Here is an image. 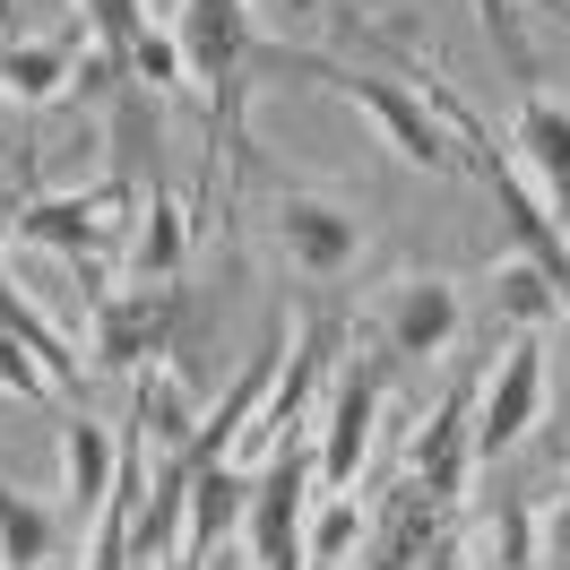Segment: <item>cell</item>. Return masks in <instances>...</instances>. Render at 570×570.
I'll return each mask as SVG.
<instances>
[{"instance_id": "cell-16", "label": "cell", "mask_w": 570, "mask_h": 570, "mask_svg": "<svg viewBox=\"0 0 570 570\" xmlns=\"http://www.w3.org/2000/svg\"><path fill=\"white\" fill-rule=\"evenodd\" d=\"M475 562L484 570H544V519H535L528 493L475 501Z\"/></svg>"}, {"instance_id": "cell-17", "label": "cell", "mask_w": 570, "mask_h": 570, "mask_svg": "<svg viewBox=\"0 0 570 570\" xmlns=\"http://www.w3.org/2000/svg\"><path fill=\"white\" fill-rule=\"evenodd\" d=\"M61 466H70V535L96 519L112 501V475H121V450H112V432L105 424H87V415H61Z\"/></svg>"}, {"instance_id": "cell-33", "label": "cell", "mask_w": 570, "mask_h": 570, "mask_svg": "<svg viewBox=\"0 0 570 570\" xmlns=\"http://www.w3.org/2000/svg\"><path fill=\"white\" fill-rule=\"evenodd\" d=\"M553 18H562V27H570V9H553Z\"/></svg>"}, {"instance_id": "cell-9", "label": "cell", "mask_w": 570, "mask_h": 570, "mask_svg": "<svg viewBox=\"0 0 570 570\" xmlns=\"http://www.w3.org/2000/svg\"><path fill=\"white\" fill-rule=\"evenodd\" d=\"M130 199H139V181H130V174L96 181V190H61V199H27L18 234H27L36 250H61L70 268H87V259L112 243V225H121V208H130Z\"/></svg>"}, {"instance_id": "cell-2", "label": "cell", "mask_w": 570, "mask_h": 570, "mask_svg": "<svg viewBox=\"0 0 570 570\" xmlns=\"http://www.w3.org/2000/svg\"><path fill=\"white\" fill-rule=\"evenodd\" d=\"M181 61H190V78L208 87V139L216 156H225V181L243 174V139H250V70H259V52L268 43L250 36V9L243 0H181ZM216 156H208V174H216Z\"/></svg>"}, {"instance_id": "cell-27", "label": "cell", "mask_w": 570, "mask_h": 570, "mask_svg": "<svg viewBox=\"0 0 570 570\" xmlns=\"http://www.w3.org/2000/svg\"><path fill=\"white\" fill-rule=\"evenodd\" d=\"M181 70H190V61H181V36L174 27H147L139 36V52H130V87H181Z\"/></svg>"}, {"instance_id": "cell-32", "label": "cell", "mask_w": 570, "mask_h": 570, "mask_svg": "<svg viewBox=\"0 0 570 570\" xmlns=\"http://www.w3.org/2000/svg\"><path fill=\"white\" fill-rule=\"evenodd\" d=\"M216 570H250V562H216Z\"/></svg>"}, {"instance_id": "cell-18", "label": "cell", "mask_w": 570, "mask_h": 570, "mask_svg": "<svg viewBox=\"0 0 570 570\" xmlns=\"http://www.w3.org/2000/svg\"><path fill=\"white\" fill-rule=\"evenodd\" d=\"M70 78H78V36H52V43H9L0 36V96H9V105H52Z\"/></svg>"}, {"instance_id": "cell-21", "label": "cell", "mask_w": 570, "mask_h": 570, "mask_svg": "<svg viewBox=\"0 0 570 570\" xmlns=\"http://www.w3.org/2000/svg\"><path fill=\"white\" fill-rule=\"evenodd\" d=\"M0 337H18V346L36 355L43 372H52V390H78V355H70V337L43 321V312H36V303H27V294H18L9 277H0Z\"/></svg>"}, {"instance_id": "cell-22", "label": "cell", "mask_w": 570, "mask_h": 570, "mask_svg": "<svg viewBox=\"0 0 570 570\" xmlns=\"http://www.w3.org/2000/svg\"><path fill=\"white\" fill-rule=\"evenodd\" d=\"M147 484V459H139V441L121 450V475H112V501L96 510V544H87V570H139L130 562V501H139Z\"/></svg>"}, {"instance_id": "cell-11", "label": "cell", "mask_w": 570, "mask_h": 570, "mask_svg": "<svg viewBox=\"0 0 570 570\" xmlns=\"http://www.w3.org/2000/svg\"><path fill=\"white\" fill-rule=\"evenodd\" d=\"M475 372L466 381H450V397L432 406V424H415V450H406V475L424 484L432 501H459L466 475H475Z\"/></svg>"}, {"instance_id": "cell-25", "label": "cell", "mask_w": 570, "mask_h": 570, "mask_svg": "<svg viewBox=\"0 0 570 570\" xmlns=\"http://www.w3.org/2000/svg\"><path fill=\"white\" fill-rule=\"evenodd\" d=\"M493 312H501V321H519V328H544V321H562V303H553L544 268H528V259H510V268L493 277Z\"/></svg>"}, {"instance_id": "cell-31", "label": "cell", "mask_w": 570, "mask_h": 570, "mask_svg": "<svg viewBox=\"0 0 570 570\" xmlns=\"http://www.w3.org/2000/svg\"><path fill=\"white\" fill-rule=\"evenodd\" d=\"M0 130H9V96H0Z\"/></svg>"}, {"instance_id": "cell-26", "label": "cell", "mask_w": 570, "mask_h": 570, "mask_svg": "<svg viewBox=\"0 0 570 570\" xmlns=\"http://www.w3.org/2000/svg\"><path fill=\"white\" fill-rule=\"evenodd\" d=\"M475 18H484V36H493L501 70L519 78V96H528L535 78H544V61H535V43H528V27H519V9H510V0H475Z\"/></svg>"}, {"instance_id": "cell-3", "label": "cell", "mask_w": 570, "mask_h": 570, "mask_svg": "<svg viewBox=\"0 0 570 570\" xmlns=\"http://www.w3.org/2000/svg\"><path fill=\"white\" fill-rule=\"evenodd\" d=\"M259 70H285V78H312L328 96H346L381 121V139L406 156V165H424V174H459V139H450V121L424 105V87H406V78H381V70H355V61H337V52H285L268 43L259 52Z\"/></svg>"}, {"instance_id": "cell-12", "label": "cell", "mask_w": 570, "mask_h": 570, "mask_svg": "<svg viewBox=\"0 0 570 570\" xmlns=\"http://www.w3.org/2000/svg\"><path fill=\"white\" fill-rule=\"evenodd\" d=\"M199 397L181 381V363H147L130 372V441H139V459H190V441H199Z\"/></svg>"}, {"instance_id": "cell-13", "label": "cell", "mask_w": 570, "mask_h": 570, "mask_svg": "<svg viewBox=\"0 0 570 570\" xmlns=\"http://www.w3.org/2000/svg\"><path fill=\"white\" fill-rule=\"evenodd\" d=\"M243 510H250V475L234 459H208L190 466V501H181V544H174V570H208V553L225 535H243Z\"/></svg>"}, {"instance_id": "cell-1", "label": "cell", "mask_w": 570, "mask_h": 570, "mask_svg": "<svg viewBox=\"0 0 570 570\" xmlns=\"http://www.w3.org/2000/svg\"><path fill=\"white\" fill-rule=\"evenodd\" d=\"M406 70H415V61H406ZM415 78H424L432 112L450 121V139L466 147L459 165L484 181V199H493L501 234H510V250H519L528 268H544V285H553V303H562V321H570V225H562V216H553V208H544V199L528 190V174H519V165H510V156L493 147V130L475 121V105H466L450 78H441V70H415Z\"/></svg>"}, {"instance_id": "cell-4", "label": "cell", "mask_w": 570, "mask_h": 570, "mask_svg": "<svg viewBox=\"0 0 570 570\" xmlns=\"http://www.w3.org/2000/svg\"><path fill=\"white\" fill-rule=\"evenodd\" d=\"M312 501H321V466H312V441L285 432L268 466L250 475V510H243V544L250 570H303V528H312Z\"/></svg>"}, {"instance_id": "cell-24", "label": "cell", "mask_w": 570, "mask_h": 570, "mask_svg": "<svg viewBox=\"0 0 570 570\" xmlns=\"http://www.w3.org/2000/svg\"><path fill=\"white\" fill-rule=\"evenodd\" d=\"M363 519L355 501H337V493H321V510H312V528H303V570H346L363 553Z\"/></svg>"}, {"instance_id": "cell-5", "label": "cell", "mask_w": 570, "mask_h": 570, "mask_svg": "<svg viewBox=\"0 0 570 570\" xmlns=\"http://www.w3.org/2000/svg\"><path fill=\"white\" fill-rule=\"evenodd\" d=\"M96 363L105 372H147L181 355V285H96Z\"/></svg>"}, {"instance_id": "cell-23", "label": "cell", "mask_w": 570, "mask_h": 570, "mask_svg": "<svg viewBox=\"0 0 570 570\" xmlns=\"http://www.w3.org/2000/svg\"><path fill=\"white\" fill-rule=\"evenodd\" d=\"M181 243H190V225L165 190H147V225L139 243H130V285H174L181 277Z\"/></svg>"}, {"instance_id": "cell-29", "label": "cell", "mask_w": 570, "mask_h": 570, "mask_svg": "<svg viewBox=\"0 0 570 570\" xmlns=\"http://www.w3.org/2000/svg\"><path fill=\"white\" fill-rule=\"evenodd\" d=\"M544 562H570V484L553 501V519H544Z\"/></svg>"}, {"instance_id": "cell-6", "label": "cell", "mask_w": 570, "mask_h": 570, "mask_svg": "<svg viewBox=\"0 0 570 570\" xmlns=\"http://www.w3.org/2000/svg\"><path fill=\"white\" fill-rule=\"evenodd\" d=\"M535 415H544V337L528 328V337L501 346V363L484 372V390H475V466L510 459Z\"/></svg>"}, {"instance_id": "cell-19", "label": "cell", "mask_w": 570, "mask_h": 570, "mask_svg": "<svg viewBox=\"0 0 570 570\" xmlns=\"http://www.w3.org/2000/svg\"><path fill=\"white\" fill-rule=\"evenodd\" d=\"M61 535H70L61 510H43L36 493L0 484V570H43L52 553H61Z\"/></svg>"}, {"instance_id": "cell-20", "label": "cell", "mask_w": 570, "mask_h": 570, "mask_svg": "<svg viewBox=\"0 0 570 570\" xmlns=\"http://www.w3.org/2000/svg\"><path fill=\"white\" fill-rule=\"evenodd\" d=\"M78 18H87V36H96V87H130V52H139V36H147L139 0H78Z\"/></svg>"}, {"instance_id": "cell-15", "label": "cell", "mask_w": 570, "mask_h": 570, "mask_svg": "<svg viewBox=\"0 0 570 570\" xmlns=\"http://www.w3.org/2000/svg\"><path fill=\"white\" fill-rule=\"evenodd\" d=\"M510 147L528 165V190L570 225V105H553L544 87L519 96V121H510Z\"/></svg>"}, {"instance_id": "cell-14", "label": "cell", "mask_w": 570, "mask_h": 570, "mask_svg": "<svg viewBox=\"0 0 570 570\" xmlns=\"http://www.w3.org/2000/svg\"><path fill=\"white\" fill-rule=\"evenodd\" d=\"M459 285L450 277H397L390 285V303H381V346L406 363H424V355H450V337H459Z\"/></svg>"}, {"instance_id": "cell-7", "label": "cell", "mask_w": 570, "mask_h": 570, "mask_svg": "<svg viewBox=\"0 0 570 570\" xmlns=\"http://www.w3.org/2000/svg\"><path fill=\"white\" fill-rule=\"evenodd\" d=\"M355 570H459L450 501H432L415 475H397V484H390V510L363 528V562Z\"/></svg>"}, {"instance_id": "cell-28", "label": "cell", "mask_w": 570, "mask_h": 570, "mask_svg": "<svg viewBox=\"0 0 570 570\" xmlns=\"http://www.w3.org/2000/svg\"><path fill=\"white\" fill-rule=\"evenodd\" d=\"M0 390L18 397V406H52V397H61V390H52V372H43L18 337H0Z\"/></svg>"}, {"instance_id": "cell-10", "label": "cell", "mask_w": 570, "mask_h": 570, "mask_svg": "<svg viewBox=\"0 0 570 570\" xmlns=\"http://www.w3.org/2000/svg\"><path fill=\"white\" fill-rule=\"evenodd\" d=\"M277 250L303 268V277H337V268H355V250H363L355 199H328V190H285V199H277Z\"/></svg>"}, {"instance_id": "cell-30", "label": "cell", "mask_w": 570, "mask_h": 570, "mask_svg": "<svg viewBox=\"0 0 570 570\" xmlns=\"http://www.w3.org/2000/svg\"><path fill=\"white\" fill-rule=\"evenodd\" d=\"M27 199H36V190H27V181H9V174H0V243H9V234H18V216H27Z\"/></svg>"}, {"instance_id": "cell-34", "label": "cell", "mask_w": 570, "mask_h": 570, "mask_svg": "<svg viewBox=\"0 0 570 570\" xmlns=\"http://www.w3.org/2000/svg\"><path fill=\"white\" fill-rule=\"evenodd\" d=\"M544 570H570V562H544Z\"/></svg>"}, {"instance_id": "cell-8", "label": "cell", "mask_w": 570, "mask_h": 570, "mask_svg": "<svg viewBox=\"0 0 570 570\" xmlns=\"http://www.w3.org/2000/svg\"><path fill=\"white\" fill-rule=\"evenodd\" d=\"M381 390H390V355H355L328 390L321 441H312V466H321V493H346L355 484L363 450H372V415H381Z\"/></svg>"}]
</instances>
